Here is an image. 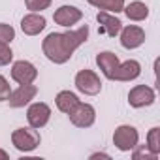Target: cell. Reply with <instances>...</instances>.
Segmentation results:
<instances>
[{"label": "cell", "instance_id": "9a60e30c", "mask_svg": "<svg viewBox=\"0 0 160 160\" xmlns=\"http://www.w3.org/2000/svg\"><path fill=\"white\" fill-rule=\"evenodd\" d=\"M96 64L102 70L104 77L113 79V73H115V70L119 66V57L115 53H111V51H102V53L96 55Z\"/></svg>", "mask_w": 160, "mask_h": 160}, {"label": "cell", "instance_id": "3957f363", "mask_svg": "<svg viewBox=\"0 0 160 160\" xmlns=\"http://www.w3.org/2000/svg\"><path fill=\"white\" fill-rule=\"evenodd\" d=\"M75 89L87 96H96L102 91V81L92 70H79L75 75Z\"/></svg>", "mask_w": 160, "mask_h": 160}, {"label": "cell", "instance_id": "4fadbf2b", "mask_svg": "<svg viewBox=\"0 0 160 160\" xmlns=\"http://www.w3.org/2000/svg\"><path fill=\"white\" fill-rule=\"evenodd\" d=\"M141 73V64L134 58L130 60H124V62H119L115 73H113V79L115 81H134L138 79Z\"/></svg>", "mask_w": 160, "mask_h": 160}, {"label": "cell", "instance_id": "5b68a950", "mask_svg": "<svg viewBox=\"0 0 160 160\" xmlns=\"http://www.w3.org/2000/svg\"><path fill=\"white\" fill-rule=\"evenodd\" d=\"M68 117H70V121H72L73 126H77V128H89V126H92L94 121H96V109H94L91 104L79 102V104L73 108V111L68 113Z\"/></svg>", "mask_w": 160, "mask_h": 160}, {"label": "cell", "instance_id": "44dd1931", "mask_svg": "<svg viewBox=\"0 0 160 160\" xmlns=\"http://www.w3.org/2000/svg\"><path fill=\"white\" fill-rule=\"evenodd\" d=\"M15 40V28L12 25L0 23V42L2 43H12Z\"/></svg>", "mask_w": 160, "mask_h": 160}, {"label": "cell", "instance_id": "484cf974", "mask_svg": "<svg viewBox=\"0 0 160 160\" xmlns=\"http://www.w3.org/2000/svg\"><path fill=\"white\" fill-rule=\"evenodd\" d=\"M91 158L94 160V158H109V154H106V152H94V154H91Z\"/></svg>", "mask_w": 160, "mask_h": 160}, {"label": "cell", "instance_id": "d6986e66", "mask_svg": "<svg viewBox=\"0 0 160 160\" xmlns=\"http://www.w3.org/2000/svg\"><path fill=\"white\" fill-rule=\"evenodd\" d=\"M132 151H134V154H132V156H134L136 160H139V158H149V160H156V158H158V154H154V152H152V151H151V149H149L147 145H136V147H134Z\"/></svg>", "mask_w": 160, "mask_h": 160}, {"label": "cell", "instance_id": "ac0fdd59", "mask_svg": "<svg viewBox=\"0 0 160 160\" xmlns=\"http://www.w3.org/2000/svg\"><path fill=\"white\" fill-rule=\"evenodd\" d=\"M147 147L154 154H160V128L158 126L149 130V134H147Z\"/></svg>", "mask_w": 160, "mask_h": 160}, {"label": "cell", "instance_id": "d4e9b609", "mask_svg": "<svg viewBox=\"0 0 160 160\" xmlns=\"http://www.w3.org/2000/svg\"><path fill=\"white\" fill-rule=\"evenodd\" d=\"M87 2H89L91 6H94V8H98V10H100V6H102L104 0H87Z\"/></svg>", "mask_w": 160, "mask_h": 160}, {"label": "cell", "instance_id": "8992f818", "mask_svg": "<svg viewBox=\"0 0 160 160\" xmlns=\"http://www.w3.org/2000/svg\"><path fill=\"white\" fill-rule=\"evenodd\" d=\"M38 77V70L32 62L28 60H17L12 66V79L19 85H27V83H34Z\"/></svg>", "mask_w": 160, "mask_h": 160}, {"label": "cell", "instance_id": "5bb4252c", "mask_svg": "<svg viewBox=\"0 0 160 160\" xmlns=\"http://www.w3.org/2000/svg\"><path fill=\"white\" fill-rule=\"evenodd\" d=\"M45 25H47L45 17H43L42 13H36V12H32V13H28V15H25V17L21 19V30H23L27 36H36V34H40V32L45 28Z\"/></svg>", "mask_w": 160, "mask_h": 160}, {"label": "cell", "instance_id": "8fae6325", "mask_svg": "<svg viewBox=\"0 0 160 160\" xmlns=\"http://www.w3.org/2000/svg\"><path fill=\"white\" fill-rule=\"evenodd\" d=\"M83 19V12L75 8V6H60L58 10H55L53 13V21L60 27H72V25H77L79 21Z\"/></svg>", "mask_w": 160, "mask_h": 160}, {"label": "cell", "instance_id": "e0dca14e", "mask_svg": "<svg viewBox=\"0 0 160 160\" xmlns=\"http://www.w3.org/2000/svg\"><path fill=\"white\" fill-rule=\"evenodd\" d=\"M122 12L126 13V17L130 21H145L149 17V6L145 2H139V0H134V2H130L128 6L124 4Z\"/></svg>", "mask_w": 160, "mask_h": 160}, {"label": "cell", "instance_id": "ba28073f", "mask_svg": "<svg viewBox=\"0 0 160 160\" xmlns=\"http://www.w3.org/2000/svg\"><path fill=\"white\" fill-rule=\"evenodd\" d=\"M38 94V87L32 85V83H27V85H19L15 91L10 92L8 96V102H10V108H25L27 104H30L34 100V96Z\"/></svg>", "mask_w": 160, "mask_h": 160}, {"label": "cell", "instance_id": "6da1fadb", "mask_svg": "<svg viewBox=\"0 0 160 160\" xmlns=\"http://www.w3.org/2000/svg\"><path fill=\"white\" fill-rule=\"evenodd\" d=\"M87 40H89V27L83 25V27H79L77 30L47 34L43 43H42V49H43V55L51 62L64 64V62H68L72 58L75 49L81 47Z\"/></svg>", "mask_w": 160, "mask_h": 160}, {"label": "cell", "instance_id": "30bf717a", "mask_svg": "<svg viewBox=\"0 0 160 160\" xmlns=\"http://www.w3.org/2000/svg\"><path fill=\"white\" fill-rule=\"evenodd\" d=\"M119 36H121V45L124 49H138L145 42V30L141 27H138V25L122 27Z\"/></svg>", "mask_w": 160, "mask_h": 160}, {"label": "cell", "instance_id": "4316f807", "mask_svg": "<svg viewBox=\"0 0 160 160\" xmlns=\"http://www.w3.org/2000/svg\"><path fill=\"white\" fill-rule=\"evenodd\" d=\"M0 158H2V160H8V158H10V154H8L6 151H2V149H0Z\"/></svg>", "mask_w": 160, "mask_h": 160}, {"label": "cell", "instance_id": "277c9868", "mask_svg": "<svg viewBox=\"0 0 160 160\" xmlns=\"http://www.w3.org/2000/svg\"><path fill=\"white\" fill-rule=\"evenodd\" d=\"M138 141H139V134H138V130H136L134 126H130V124H121V126H117L115 132H113V145H115L119 151H122V152L132 151V149L138 145Z\"/></svg>", "mask_w": 160, "mask_h": 160}, {"label": "cell", "instance_id": "cb8c5ba5", "mask_svg": "<svg viewBox=\"0 0 160 160\" xmlns=\"http://www.w3.org/2000/svg\"><path fill=\"white\" fill-rule=\"evenodd\" d=\"M10 92H12V89H10V83H8V79H6L4 75H0V102L8 100Z\"/></svg>", "mask_w": 160, "mask_h": 160}, {"label": "cell", "instance_id": "ffe728a7", "mask_svg": "<svg viewBox=\"0 0 160 160\" xmlns=\"http://www.w3.org/2000/svg\"><path fill=\"white\" fill-rule=\"evenodd\" d=\"M122 8H124V0H104L100 6L102 12H109V13H119L122 12Z\"/></svg>", "mask_w": 160, "mask_h": 160}, {"label": "cell", "instance_id": "9c48e42d", "mask_svg": "<svg viewBox=\"0 0 160 160\" xmlns=\"http://www.w3.org/2000/svg\"><path fill=\"white\" fill-rule=\"evenodd\" d=\"M27 119H28V124L32 128L40 130V128H43L49 122V119H51V108L47 104H43V102H34V104H30V108L27 111Z\"/></svg>", "mask_w": 160, "mask_h": 160}, {"label": "cell", "instance_id": "7a4b0ae2", "mask_svg": "<svg viewBox=\"0 0 160 160\" xmlns=\"http://www.w3.org/2000/svg\"><path fill=\"white\" fill-rule=\"evenodd\" d=\"M42 138H40V132L38 128H17L13 134H12V143L17 151L21 152H32L38 145H40Z\"/></svg>", "mask_w": 160, "mask_h": 160}, {"label": "cell", "instance_id": "603a6c76", "mask_svg": "<svg viewBox=\"0 0 160 160\" xmlns=\"http://www.w3.org/2000/svg\"><path fill=\"white\" fill-rule=\"evenodd\" d=\"M13 58V53L10 49V43H2L0 42V66H8Z\"/></svg>", "mask_w": 160, "mask_h": 160}, {"label": "cell", "instance_id": "7402d4cb", "mask_svg": "<svg viewBox=\"0 0 160 160\" xmlns=\"http://www.w3.org/2000/svg\"><path fill=\"white\" fill-rule=\"evenodd\" d=\"M51 2H53V0H25L27 8H28L30 12H36V13L47 10V8L51 6Z\"/></svg>", "mask_w": 160, "mask_h": 160}, {"label": "cell", "instance_id": "7c38bea8", "mask_svg": "<svg viewBox=\"0 0 160 160\" xmlns=\"http://www.w3.org/2000/svg\"><path fill=\"white\" fill-rule=\"evenodd\" d=\"M96 21L100 23V34H106V36H109V38H115V36H119V32H121V28H122V23L113 15V13H109V12H98L96 13Z\"/></svg>", "mask_w": 160, "mask_h": 160}, {"label": "cell", "instance_id": "52a82bcc", "mask_svg": "<svg viewBox=\"0 0 160 160\" xmlns=\"http://www.w3.org/2000/svg\"><path fill=\"white\" fill-rule=\"evenodd\" d=\"M156 100V94L154 91L149 87V85H136L134 89H130L128 92V104L136 109L139 108H147V106H152Z\"/></svg>", "mask_w": 160, "mask_h": 160}, {"label": "cell", "instance_id": "2e32d148", "mask_svg": "<svg viewBox=\"0 0 160 160\" xmlns=\"http://www.w3.org/2000/svg\"><path fill=\"white\" fill-rule=\"evenodd\" d=\"M81 102L77 98V94H73L72 91H60L58 94H57V98H55V104H57V108H58V111H62V113H72L73 111V108Z\"/></svg>", "mask_w": 160, "mask_h": 160}]
</instances>
